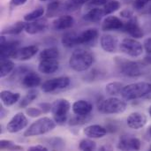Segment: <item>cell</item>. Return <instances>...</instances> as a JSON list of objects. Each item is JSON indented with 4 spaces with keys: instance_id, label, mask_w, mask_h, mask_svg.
Here are the masks:
<instances>
[{
    "instance_id": "cell-31",
    "label": "cell",
    "mask_w": 151,
    "mask_h": 151,
    "mask_svg": "<svg viewBox=\"0 0 151 151\" xmlns=\"http://www.w3.org/2000/svg\"><path fill=\"white\" fill-rule=\"evenodd\" d=\"M47 145L50 146V149L55 150H62L65 147V142L60 137H51L44 140Z\"/></svg>"
},
{
    "instance_id": "cell-41",
    "label": "cell",
    "mask_w": 151,
    "mask_h": 151,
    "mask_svg": "<svg viewBox=\"0 0 151 151\" xmlns=\"http://www.w3.org/2000/svg\"><path fill=\"white\" fill-rule=\"evenodd\" d=\"M150 2H151V0H134V7L136 10H142Z\"/></svg>"
},
{
    "instance_id": "cell-19",
    "label": "cell",
    "mask_w": 151,
    "mask_h": 151,
    "mask_svg": "<svg viewBox=\"0 0 151 151\" xmlns=\"http://www.w3.org/2000/svg\"><path fill=\"white\" fill-rule=\"evenodd\" d=\"M59 64L58 59H45L40 60L38 70L43 74H51L58 70Z\"/></svg>"
},
{
    "instance_id": "cell-42",
    "label": "cell",
    "mask_w": 151,
    "mask_h": 151,
    "mask_svg": "<svg viewBox=\"0 0 151 151\" xmlns=\"http://www.w3.org/2000/svg\"><path fill=\"white\" fill-rule=\"evenodd\" d=\"M38 107L42 111L43 113H48L51 111V104L49 103H41L38 104Z\"/></svg>"
},
{
    "instance_id": "cell-36",
    "label": "cell",
    "mask_w": 151,
    "mask_h": 151,
    "mask_svg": "<svg viewBox=\"0 0 151 151\" xmlns=\"http://www.w3.org/2000/svg\"><path fill=\"white\" fill-rule=\"evenodd\" d=\"M121 4L118 0H110L107 4H105L104 5V15H110L112 12L118 11L120 8Z\"/></svg>"
},
{
    "instance_id": "cell-48",
    "label": "cell",
    "mask_w": 151,
    "mask_h": 151,
    "mask_svg": "<svg viewBox=\"0 0 151 151\" xmlns=\"http://www.w3.org/2000/svg\"><path fill=\"white\" fill-rule=\"evenodd\" d=\"M71 1H72L73 3H74L75 4L81 6V5H82V4H87L88 2H89V1H91V0H71Z\"/></svg>"
},
{
    "instance_id": "cell-23",
    "label": "cell",
    "mask_w": 151,
    "mask_h": 151,
    "mask_svg": "<svg viewBox=\"0 0 151 151\" xmlns=\"http://www.w3.org/2000/svg\"><path fill=\"white\" fill-rule=\"evenodd\" d=\"M99 35V32L96 28H88L78 35V42L80 44H87L95 41Z\"/></svg>"
},
{
    "instance_id": "cell-17",
    "label": "cell",
    "mask_w": 151,
    "mask_h": 151,
    "mask_svg": "<svg viewBox=\"0 0 151 151\" xmlns=\"http://www.w3.org/2000/svg\"><path fill=\"white\" fill-rule=\"evenodd\" d=\"M74 19L71 15H62L58 18H57L52 22V27L55 30L62 31L71 28L74 25Z\"/></svg>"
},
{
    "instance_id": "cell-9",
    "label": "cell",
    "mask_w": 151,
    "mask_h": 151,
    "mask_svg": "<svg viewBox=\"0 0 151 151\" xmlns=\"http://www.w3.org/2000/svg\"><path fill=\"white\" fill-rule=\"evenodd\" d=\"M28 124V120L26 115L22 112L15 114L6 126V129L11 134H16L25 129Z\"/></svg>"
},
{
    "instance_id": "cell-14",
    "label": "cell",
    "mask_w": 151,
    "mask_h": 151,
    "mask_svg": "<svg viewBox=\"0 0 151 151\" xmlns=\"http://www.w3.org/2000/svg\"><path fill=\"white\" fill-rule=\"evenodd\" d=\"M147 121H148L147 116L141 112H133L128 116L127 119V126L130 128L135 130H139L144 127L145 125L147 124Z\"/></svg>"
},
{
    "instance_id": "cell-29",
    "label": "cell",
    "mask_w": 151,
    "mask_h": 151,
    "mask_svg": "<svg viewBox=\"0 0 151 151\" xmlns=\"http://www.w3.org/2000/svg\"><path fill=\"white\" fill-rule=\"evenodd\" d=\"M15 68V64L8 59H1V67H0V77L4 78L7 75H9Z\"/></svg>"
},
{
    "instance_id": "cell-50",
    "label": "cell",
    "mask_w": 151,
    "mask_h": 151,
    "mask_svg": "<svg viewBox=\"0 0 151 151\" xmlns=\"http://www.w3.org/2000/svg\"><path fill=\"white\" fill-rule=\"evenodd\" d=\"M0 114H1V119H4L6 116V114H7V111H5L4 108L2 107V106H1V113Z\"/></svg>"
},
{
    "instance_id": "cell-27",
    "label": "cell",
    "mask_w": 151,
    "mask_h": 151,
    "mask_svg": "<svg viewBox=\"0 0 151 151\" xmlns=\"http://www.w3.org/2000/svg\"><path fill=\"white\" fill-rule=\"evenodd\" d=\"M78 35L75 32H66L62 37V44L66 48H73L79 45L78 42Z\"/></svg>"
},
{
    "instance_id": "cell-4",
    "label": "cell",
    "mask_w": 151,
    "mask_h": 151,
    "mask_svg": "<svg viewBox=\"0 0 151 151\" xmlns=\"http://www.w3.org/2000/svg\"><path fill=\"white\" fill-rule=\"evenodd\" d=\"M56 122L55 120L48 118L43 117L36 121L33 122L29 127L25 131L24 136L25 137H33L37 135H42L45 134L50 131H52L56 127Z\"/></svg>"
},
{
    "instance_id": "cell-52",
    "label": "cell",
    "mask_w": 151,
    "mask_h": 151,
    "mask_svg": "<svg viewBox=\"0 0 151 151\" xmlns=\"http://www.w3.org/2000/svg\"><path fill=\"white\" fill-rule=\"evenodd\" d=\"M149 113H150V116L151 117V105L150 106V108H149Z\"/></svg>"
},
{
    "instance_id": "cell-34",
    "label": "cell",
    "mask_w": 151,
    "mask_h": 151,
    "mask_svg": "<svg viewBox=\"0 0 151 151\" xmlns=\"http://www.w3.org/2000/svg\"><path fill=\"white\" fill-rule=\"evenodd\" d=\"M124 88V85L121 82L114 81L110 82L105 87V91L110 96H117L121 93L122 88Z\"/></svg>"
},
{
    "instance_id": "cell-18",
    "label": "cell",
    "mask_w": 151,
    "mask_h": 151,
    "mask_svg": "<svg viewBox=\"0 0 151 151\" xmlns=\"http://www.w3.org/2000/svg\"><path fill=\"white\" fill-rule=\"evenodd\" d=\"M41 77L35 72L27 71L22 75L21 84L27 88H34L41 84Z\"/></svg>"
},
{
    "instance_id": "cell-26",
    "label": "cell",
    "mask_w": 151,
    "mask_h": 151,
    "mask_svg": "<svg viewBox=\"0 0 151 151\" xmlns=\"http://www.w3.org/2000/svg\"><path fill=\"white\" fill-rule=\"evenodd\" d=\"M65 4H63L61 1L55 0L48 4L47 7V16L48 17H54L59 14L61 12H65Z\"/></svg>"
},
{
    "instance_id": "cell-40",
    "label": "cell",
    "mask_w": 151,
    "mask_h": 151,
    "mask_svg": "<svg viewBox=\"0 0 151 151\" xmlns=\"http://www.w3.org/2000/svg\"><path fill=\"white\" fill-rule=\"evenodd\" d=\"M101 74H102V73H101L100 71H98V70H96V69H93L92 71H90V72L88 73V74L85 77V79H87L88 81H93L98 79L99 77L101 78Z\"/></svg>"
},
{
    "instance_id": "cell-13",
    "label": "cell",
    "mask_w": 151,
    "mask_h": 151,
    "mask_svg": "<svg viewBox=\"0 0 151 151\" xmlns=\"http://www.w3.org/2000/svg\"><path fill=\"white\" fill-rule=\"evenodd\" d=\"M122 29H124L125 32H127L128 35H130L132 37H134L135 39L142 38V36L144 35L142 27L139 25L138 19L135 17L129 19V20L124 25Z\"/></svg>"
},
{
    "instance_id": "cell-24",
    "label": "cell",
    "mask_w": 151,
    "mask_h": 151,
    "mask_svg": "<svg viewBox=\"0 0 151 151\" xmlns=\"http://www.w3.org/2000/svg\"><path fill=\"white\" fill-rule=\"evenodd\" d=\"M0 98L4 105L9 107L15 104L20 99V95L19 93H13L9 90H3L0 93Z\"/></svg>"
},
{
    "instance_id": "cell-39",
    "label": "cell",
    "mask_w": 151,
    "mask_h": 151,
    "mask_svg": "<svg viewBox=\"0 0 151 151\" xmlns=\"http://www.w3.org/2000/svg\"><path fill=\"white\" fill-rule=\"evenodd\" d=\"M26 113L31 117V118H37L39 116H41L43 112L38 107V108H35V107H30V108H27L26 110Z\"/></svg>"
},
{
    "instance_id": "cell-7",
    "label": "cell",
    "mask_w": 151,
    "mask_h": 151,
    "mask_svg": "<svg viewBox=\"0 0 151 151\" xmlns=\"http://www.w3.org/2000/svg\"><path fill=\"white\" fill-rule=\"evenodd\" d=\"M120 50L133 58L140 57L143 52V45L135 38H125L119 44Z\"/></svg>"
},
{
    "instance_id": "cell-51",
    "label": "cell",
    "mask_w": 151,
    "mask_h": 151,
    "mask_svg": "<svg viewBox=\"0 0 151 151\" xmlns=\"http://www.w3.org/2000/svg\"><path fill=\"white\" fill-rule=\"evenodd\" d=\"M147 134H148V135H149V137H150L151 138V126L148 128V132H147Z\"/></svg>"
},
{
    "instance_id": "cell-49",
    "label": "cell",
    "mask_w": 151,
    "mask_h": 151,
    "mask_svg": "<svg viewBox=\"0 0 151 151\" xmlns=\"http://www.w3.org/2000/svg\"><path fill=\"white\" fill-rule=\"evenodd\" d=\"M144 62H145L147 65H151V54H149L148 56H146V57L144 58Z\"/></svg>"
},
{
    "instance_id": "cell-28",
    "label": "cell",
    "mask_w": 151,
    "mask_h": 151,
    "mask_svg": "<svg viewBox=\"0 0 151 151\" xmlns=\"http://www.w3.org/2000/svg\"><path fill=\"white\" fill-rule=\"evenodd\" d=\"M25 26L26 22L23 21H18L2 30V35H19L20 34L23 30H25Z\"/></svg>"
},
{
    "instance_id": "cell-45",
    "label": "cell",
    "mask_w": 151,
    "mask_h": 151,
    "mask_svg": "<svg viewBox=\"0 0 151 151\" xmlns=\"http://www.w3.org/2000/svg\"><path fill=\"white\" fill-rule=\"evenodd\" d=\"M110 0H91L90 4L91 5H96V6H101V5H104L105 4H107Z\"/></svg>"
},
{
    "instance_id": "cell-22",
    "label": "cell",
    "mask_w": 151,
    "mask_h": 151,
    "mask_svg": "<svg viewBox=\"0 0 151 151\" xmlns=\"http://www.w3.org/2000/svg\"><path fill=\"white\" fill-rule=\"evenodd\" d=\"M83 134L88 138L99 139V138H103L104 136L106 135L107 128H105L100 125H91V126L87 127L83 130Z\"/></svg>"
},
{
    "instance_id": "cell-37",
    "label": "cell",
    "mask_w": 151,
    "mask_h": 151,
    "mask_svg": "<svg viewBox=\"0 0 151 151\" xmlns=\"http://www.w3.org/2000/svg\"><path fill=\"white\" fill-rule=\"evenodd\" d=\"M0 149L1 150H21L23 148L21 146L16 145L12 141L10 140H1L0 141Z\"/></svg>"
},
{
    "instance_id": "cell-15",
    "label": "cell",
    "mask_w": 151,
    "mask_h": 151,
    "mask_svg": "<svg viewBox=\"0 0 151 151\" xmlns=\"http://www.w3.org/2000/svg\"><path fill=\"white\" fill-rule=\"evenodd\" d=\"M100 44L102 49L108 53L116 52L119 45L118 38L111 35H104L101 36Z\"/></svg>"
},
{
    "instance_id": "cell-32",
    "label": "cell",
    "mask_w": 151,
    "mask_h": 151,
    "mask_svg": "<svg viewBox=\"0 0 151 151\" xmlns=\"http://www.w3.org/2000/svg\"><path fill=\"white\" fill-rule=\"evenodd\" d=\"M38 96V91L34 89V88H31L27 93V95L20 100L19 102V107L20 108H26L34 100H35Z\"/></svg>"
},
{
    "instance_id": "cell-8",
    "label": "cell",
    "mask_w": 151,
    "mask_h": 151,
    "mask_svg": "<svg viewBox=\"0 0 151 151\" xmlns=\"http://www.w3.org/2000/svg\"><path fill=\"white\" fill-rule=\"evenodd\" d=\"M70 79L68 77H58L46 81L42 84V90L44 93H53L61 89L66 88L70 85Z\"/></svg>"
},
{
    "instance_id": "cell-25",
    "label": "cell",
    "mask_w": 151,
    "mask_h": 151,
    "mask_svg": "<svg viewBox=\"0 0 151 151\" xmlns=\"http://www.w3.org/2000/svg\"><path fill=\"white\" fill-rule=\"evenodd\" d=\"M105 16L104 15V9L96 7V8H92L91 10H89L84 16H83V19L88 22H99L103 17Z\"/></svg>"
},
{
    "instance_id": "cell-2",
    "label": "cell",
    "mask_w": 151,
    "mask_h": 151,
    "mask_svg": "<svg viewBox=\"0 0 151 151\" xmlns=\"http://www.w3.org/2000/svg\"><path fill=\"white\" fill-rule=\"evenodd\" d=\"M114 63L120 73L127 77H139L146 72V65L137 61L117 57L114 58Z\"/></svg>"
},
{
    "instance_id": "cell-16",
    "label": "cell",
    "mask_w": 151,
    "mask_h": 151,
    "mask_svg": "<svg viewBox=\"0 0 151 151\" xmlns=\"http://www.w3.org/2000/svg\"><path fill=\"white\" fill-rule=\"evenodd\" d=\"M48 28V23L45 19H36L26 22L25 31L29 35H36L44 32Z\"/></svg>"
},
{
    "instance_id": "cell-53",
    "label": "cell",
    "mask_w": 151,
    "mask_h": 151,
    "mask_svg": "<svg viewBox=\"0 0 151 151\" xmlns=\"http://www.w3.org/2000/svg\"><path fill=\"white\" fill-rule=\"evenodd\" d=\"M40 1H42V2H44V1H51V0H40Z\"/></svg>"
},
{
    "instance_id": "cell-44",
    "label": "cell",
    "mask_w": 151,
    "mask_h": 151,
    "mask_svg": "<svg viewBox=\"0 0 151 151\" xmlns=\"http://www.w3.org/2000/svg\"><path fill=\"white\" fill-rule=\"evenodd\" d=\"M120 15H121L122 17H124V18L131 19V18L134 17V12H133L131 10H129V9H125V10H123V11L120 12Z\"/></svg>"
},
{
    "instance_id": "cell-46",
    "label": "cell",
    "mask_w": 151,
    "mask_h": 151,
    "mask_svg": "<svg viewBox=\"0 0 151 151\" xmlns=\"http://www.w3.org/2000/svg\"><path fill=\"white\" fill-rule=\"evenodd\" d=\"M28 150L30 151H47L48 148L42 146V145H36V146H32L30 148H28Z\"/></svg>"
},
{
    "instance_id": "cell-5",
    "label": "cell",
    "mask_w": 151,
    "mask_h": 151,
    "mask_svg": "<svg viewBox=\"0 0 151 151\" xmlns=\"http://www.w3.org/2000/svg\"><path fill=\"white\" fill-rule=\"evenodd\" d=\"M127 103L117 97H111L98 104V111L103 114H120L127 110Z\"/></svg>"
},
{
    "instance_id": "cell-10",
    "label": "cell",
    "mask_w": 151,
    "mask_h": 151,
    "mask_svg": "<svg viewBox=\"0 0 151 151\" xmlns=\"http://www.w3.org/2000/svg\"><path fill=\"white\" fill-rule=\"evenodd\" d=\"M117 148L120 150H139L141 141L134 136L124 134L119 137Z\"/></svg>"
},
{
    "instance_id": "cell-20",
    "label": "cell",
    "mask_w": 151,
    "mask_h": 151,
    "mask_svg": "<svg viewBox=\"0 0 151 151\" xmlns=\"http://www.w3.org/2000/svg\"><path fill=\"white\" fill-rule=\"evenodd\" d=\"M123 27H124V23L119 18L116 16H108L104 19L102 23L103 31L119 30V29H122Z\"/></svg>"
},
{
    "instance_id": "cell-54",
    "label": "cell",
    "mask_w": 151,
    "mask_h": 151,
    "mask_svg": "<svg viewBox=\"0 0 151 151\" xmlns=\"http://www.w3.org/2000/svg\"><path fill=\"white\" fill-rule=\"evenodd\" d=\"M149 12L151 14V6H150V10H149Z\"/></svg>"
},
{
    "instance_id": "cell-3",
    "label": "cell",
    "mask_w": 151,
    "mask_h": 151,
    "mask_svg": "<svg viewBox=\"0 0 151 151\" xmlns=\"http://www.w3.org/2000/svg\"><path fill=\"white\" fill-rule=\"evenodd\" d=\"M150 94H151V83L146 81H140L124 86L120 93L121 96L127 101L139 99Z\"/></svg>"
},
{
    "instance_id": "cell-11",
    "label": "cell",
    "mask_w": 151,
    "mask_h": 151,
    "mask_svg": "<svg viewBox=\"0 0 151 151\" xmlns=\"http://www.w3.org/2000/svg\"><path fill=\"white\" fill-rule=\"evenodd\" d=\"M38 47L36 45H29L22 48H18L11 55V58L19 61H27L31 59L38 52Z\"/></svg>"
},
{
    "instance_id": "cell-6",
    "label": "cell",
    "mask_w": 151,
    "mask_h": 151,
    "mask_svg": "<svg viewBox=\"0 0 151 151\" xmlns=\"http://www.w3.org/2000/svg\"><path fill=\"white\" fill-rule=\"evenodd\" d=\"M71 109V104L68 100L59 98L51 104V112L55 122L58 125H64L68 118V112Z\"/></svg>"
},
{
    "instance_id": "cell-1",
    "label": "cell",
    "mask_w": 151,
    "mask_h": 151,
    "mask_svg": "<svg viewBox=\"0 0 151 151\" xmlns=\"http://www.w3.org/2000/svg\"><path fill=\"white\" fill-rule=\"evenodd\" d=\"M94 63L93 54L84 49H78L73 52L69 59L70 67L75 72H85Z\"/></svg>"
},
{
    "instance_id": "cell-30",
    "label": "cell",
    "mask_w": 151,
    "mask_h": 151,
    "mask_svg": "<svg viewBox=\"0 0 151 151\" xmlns=\"http://www.w3.org/2000/svg\"><path fill=\"white\" fill-rule=\"evenodd\" d=\"M59 57V51L57 48L51 47L47 48L42 50L39 54V59L40 60H45V59H58Z\"/></svg>"
},
{
    "instance_id": "cell-47",
    "label": "cell",
    "mask_w": 151,
    "mask_h": 151,
    "mask_svg": "<svg viewBox=\"0 0 151 151\" xmlns=\"http://www.w3.org/2000/svg\"><path fill=\"white\" fill-rule=\"evenodd\" d=\"M27 1V0H11V4L13 6H19L25 4Z\"/></svg>"
},
{
    "instance_id": "cell-35",
    "label": "cell",
    "mask_w": 151,
    "mask_h": 151,
    "mask_svg": "<svg viewBox=\"0 0 151 151\" xmlns=\"http://www.w3.org/2000/svg\"><path fill=\"white\" fill-rule=\"evenodd\" d=\"M92 119V116L91 114H88V115H84V116H81V115H75L74 117H73L70 121H69V125L70 126H81V125H84L88 122H89Z\"/></svg>"
},
{
    "instance_id": "cell-12",
    "label": "cell",
    "mask_w": 151,
    "mask_h": 151,
    "mask_svg": "<svg viewBox=\"0 0 151 151\" xmlns=\"http://www.w3.org/2000/svg\"><path fill=\"white\" fill-rule=\"evenodd\" d=\"M1 43V59H5L11 58V55L13 53L15 50H17L19 46V41H8L4 35L0 38Z\"/></svg>"
},
{
    "instance_id": "cell-43",
    "label": "cell",
    "mask_w": 151,
    "mask_h": 151,
    "mask_svg": "<svg viewBox=\"0 0 151 151\" xmlns=\"http://www.w3.org/2000/svg\"><path fill=\"white\" fill-rule=\"evenodd\" d=\"M143 48L148 54H151V37L145 39L143 42Z\"/></svg>"
},
{
    "instance_id": "cell-33",
    "label": "cell",
    "mask_w": 151,
    "mask_h": 151,
    "mask_svg": "<svg viewBox=\"0 0 151 151\" xmlns=\"http://www.w3.org/2000/svg\"><path fill=\"white\" fill-rule=\"evenodd\" d=\"M44 12H45L44 8L42 6H38L32 12L27 13L24 16V20L27 22H29V21H34V20L39 19L42 16H43Z\"/></svg>"
},
{
    "instance_id": "cell-38",
    "label": "cell",
    "mask_w": 151,
    "mask_h": 151,
    "mask_svg": "<svg viewBox=\"0 0 151 151\" xmlns=\"http://www.w3.org/2000/svg\"><path fill=\"white\" fill-rule=\"evenodd\" d=\"M79 149L81 150L91 151L96 149V143L90 139H83L79 144Z\"/></svg>"
},
{
    "instance_id": "cell-55",
    "label": "cell",
    "mask_w": 151,
    "mask_h": 151,
    "mask_svg": "<svg viewBox=\"0 0 151 151\" xmlns=\"http://www.w3.org/2000/svg\"><path fill=\"white\" fill-rule=\"evenodd\" d=\"M150 150L151 151V146H150Z\"/></svg>"
},
{
    "instance_id": "cell-21",
    "label": "cell",
    "mask_w": 151,
    "mask_h": 151,
    "mask_svg": "<svg viewBox=\"0 0 151 151\" xmlns=\"http://www.w3.org/2000/svg\"><path fill=\"white\" fill-rule=\"evenodd\" d=\"M72 109L75 115L84 116L91 114V111H93V105L91 103L86 100H78L73 103Z\"/></svg>"
}]
</instances>
